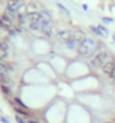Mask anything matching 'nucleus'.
I'll use <instances>...</instances> for the list:
<instances>
[{"instance_id":"obj_1","label":"nucleus","mask_w":115,"mask_h":123,"mask_svg":"<svg viewBox=\"0 0 115 123\" xmlns=\"http://www.w3.org/2000/svg\"><path fill=\"white\" fill-rule=\"evenodd\" d=\"M96 50V43L94 42L92 38L86 37L80 44L78 45V53L79 55L84 56V57H89L92 55V53Z\"/></svg>"},{"instance_id":"obj_2","label":"nucleus","mask_w":115,"mask_h":123,"mask_svg":"<svg viewBox=\"0 0 115 123\" xmlns=\"http://www.w3.org/2000/svg\"><path fill=\"white\" fill-rule=\"evenodd\" d=\"M108 58L109 56L108 54L106 52H100L98 53L97 55H96V57L94 59H92V62H90V64L94 66V67H103L104 65L108 62Z\"/></svg>"},{"instance_id":"obj_3","label":"nucleus","mask_w":115,"mask_h":123,"mask_svg":"<svg viewBox=\"0 0 115 123\" xmlns=\"http://www.w3.org/2000/svg\"><path fill=\"white\" fill-rule=\"evenodd\" d=\"M41 30L45 35L52 36L53 35V25L51 20H42L41 21Z\"/></svg>"},{"instance_id":"obj_4","label":"nucleus","mask_w":115,"mask_h":123,"mask_svg":"<svg viewBox=\"0 0 115 123\" xmlns=\"http://www.w3.org/2000/svg\"><path fill=\"white\" fill-rule=\"evenodd\" d=\"M72 36H73V34L70 30H60L58 32V39L64 43H67L69 39L72 38Z\"/></svg>"},{"instance_id":"obj_5","label":"nucleus","mask_w":115,"mask_h":123,"mask_svg":"<svg viewBox=\"0 0 115 123\" xmlns=\"http://www.w3.org/2000/svg\"><path fill=\"white\" fill-rule=\"evenodd\" d=\"M27 20L30 21V25L41 23V15L37 12H30L27 13Z\"/></svg>"},{"instance_id":"obj_6","label":"nucleus","mask_w":115,"mask_h":123,"mask_svg":"<svg viewBox=\"0 0 115 123\" xmlns=\"http://www.w3.org/2000/svg\"><path fill=\"white\" fill-rule=\"evenodd\" d=\"M114 66H115V61H113V59L112 61H108L104 66H103V72L109 76L111 73H112V71H113V68H114Z\"/></svg>"},{"instance_id":"obj_7","label":"nucleus","mask_w":115,"mask_h":123,"mask_svg":"<svg viewBox=\"0 0 115 123\" xmlns=\"http://www.w3.org/2000/svg\"><path fill=\"white\" fill-rule=\"evenodd\" d=\"M23 3V0H9L8 2V9L9 10H13V11H16V9L19 8V6Z\"/></svg>"},{"instance_id":"obj_8","label":"nucleus","mask_w":115,"mask_h":123,"mask_svg":"<svg viewBox=\"0 0 115 123\" xmlns=\"http://www.w3.org/2000/svg\"><path fill=\"white\" fill-rule=\"evenodd\" d=\"M0 21H1V24L3 25V27L6 28L7 30H10L11 29V25H13V21L8 18V17H6L5 15H3L1 18H0Z\"/></svg>"},{"instance_id":"obj_9","label":"nucleus","mask_w":115,"mask_h":123,"mask_svg":"<svg viewBox=\"0 0 115 123\" xmlns=\"http://www.w3.org/2000/svg\"><path fill=\"white\" fill-rule=\"evenodd\" d=\"M0 83H1V86H6V87H11V84H13L11 80L8 78L7 76H1L0 77Z\"/></svg>"},{"instance_id":"obj_10","label":"nucleus","mask_w":115,"mask_h":123,"mask_svg":"<svg viewBox=\"0 0 115 123\" xmlns=\"http://www.w3.org/2000/svg\"><path fill=\"white\" fill-rule=\"evenodd\" d=\"M7 48H8V47H7L6 44L0 40V59H2V58H5V57H6V55H7Z\"/></svg>"},{"instance_id":"obj_11","label":"nucleus","mask_w":115,"mask_h":123,"mask_svg":"<svg viewBox=\"0 0 115 123\" xmlns=\"http://www.w3.org/2000/svg\"><path fill=\"white\" fill-rule=\"evenodd\" d=\"M97 28H98V36H100V37H103V38H106V37L108 36V30L106 29L104 26L98 25Z\"/></svg>"},{"instance_id":"obj_12","label":"nucleus","mask_w":115,"mask_h":123,"mask_svg":"<svg viewBox=\"0 0 115 123\" xmlns=\"http://www.w3.org/2000/svg\"><path fill=\"white\" fill-rule=\"evenodd\" d=\"M72 37H73V39H75L77 43L79 42V44H80V43H81L82 40L86 38V37H85V34H84V32H81V31H76L75 34H73Z\"/></svg>"},{"instance_id":"obj_13","label":"nucleus","mask_w":115,"mask_h":123,"mask_svg":"<svg viewBox=\"0 0 115 123\" xmlns=\"http://www.w3.org/2000/svg\"><path fill=\"white\" fill-rule=\"evenodd\" d=\"M8 74V69H7V66L0 64V77L1 76H7Z\"/></svg>"},{"instance_id":"obj_14","label":"nucleus","mask_w":115,"mask_h":123,"mask_svg":"<svg viewBox=\"0 0 115 123\" xmlns=\"http://www.w3.org/2000/svg\"><path fill=\"white\" fill-rule=\"evenodd\" d=\"M66 44H67V46H68L70 49H73V48H75V46H76V44H77V42L75 40V39H73V37H72V38L69 39V40H68Z\"/></svg>"},{"instance_id":"obj_15","label":"nucleus","mask_w":115,"mask_h":123,"mask_svg":"<svg viewBox=\"0 0 115 123\" xmlns=\"http://www.w3.org/2000/svg\"><path fill=\"white\" fill-rule=\"evenodd\" d=\"M15 104H16V105H18L19 107H22V109H24V110H27V109H28V107H27L26 105H25V104H24L23 102L18 98V97H16V98H15Z\"/></svg>"},{"instance_id":"obj_16","label":"nucleus","mask_w":115,"mask_h":123,"mask_svg":"<svg viewBox=\"0 0 115 123\" xmlns=\"http://www.w3.org/2000/svg\"><path fill=\"white\" fill-rule=\"evenodd\" d=\"M1 90H2L3 94L5 95H7V96H11V90H10V87H6V86H1Z\"/></svg>"},{"instance_id":"obj_17","label":"nucleus","mask_w":115,"mask_h":123,"mask_svg":"<svg viewBox=\"0 0 115 123\" xmlns=\"http://www.w3.org/2000/svg\"><path fill=\"white\" fill-rule=\"evenodd\" d=\"M26 19H27L26 13H22V15H19V23L22 24V25H24V24L26 23Z\"/></svg>"},{"instance_id":"obj_18","label":"nucleus","mask_w":115,"mask_h":123,"mask_svg":"<svg viewBox=\"0 0 115 123\" xmlns=\"http://www.w3.org/2000/svg\"><path fill=\"white\" fill-rule=\"evenodd\" d=\"M15 120L17 121V123H27L26 121L24 120L23 117H20L19 115H16V117H15Z\"/></svg>"},{"instance_id":"obj_19","label":"nucleus","mask_w":115,"mask_h":123,"mask_svg":"<svg viewBox=\"0 0 115 123\" xmlns=\"http://www.w3.org/2000/svg\"><path fill=\"white\" fill-rule=\"evenodd\" d=\"M58 7H59V8H60V9H61V10H63V11H64V12H66L67 13V15H69V10H68V9H67V8H66V7H64V6H62V5H61V3H58Z\"/></svg>"},{"instance_id":"obj_20","label":"nucleus","mask_w":115,"mask_h":123,"mask_svg":"<svg viewBox=\"0 0 115 123\" xmlns=\"http://www.w3.org/2000/svg\"><path fill=\"white\" fill-rule=\"evenodd\" d=\"M103 21H104V23H113V18H109V17H103Z\"/></svg>"},{"instance_id":"obj_21","label":"nucleus","mask_w":115,"mask_h":123,"mask_svg":"<svg viewBox=\"0 0 115 123\" xmlns=\"http://www.w3.org/2000/svg\"><path fill=\"white\" fill-rule=\"evenodd\" d=\"M109 77L112 78V80H115V66H114V68H113V71H112V73H111V75H109Z\"/></svg>"},{"instance_id":"obj_22","label":"nucleus","mask_w":115,"mask_h":123,"mask_svg":"<svg viewBox=\"0 0 115 123\" xmlns=\"http://www.w3.org/2000/svg\"><path fill=\"white\" fill-rule=\"evenodd\" d=\"M5 30H7V29L5 28V27H3V25L1 24V21H0V34H2V32L5 31Z\"/></svg>"},{"instance_id":"obj_23","label":"nucleus","mask_w":115,"mask_h":123,"mask_svg":"<svg viewBox=\"0 0 115 123\" xmlns=\"http://www.w3.org/2000/svg\"><path fill=\"white\" fill-rule=\"evenodd\" d=\"M0 120L2 121V122H3V123H9V121L7 120L6 117H0Z\"/></svg>"},{"instance_id":"obj_24","label":"nucleus","mask_w":115,"mask_h":123,"mask_svg":"<svg viewBox=\"0 0 115 123\" xmlns=\"http://www.w3.org/2000/svg\"><path fill=\"white\" fill-rule=\"evenodd\" d=\"M28 123H38V122H37V121H34V120H30Z\"/></svg>"},{"instance_id":"obj_25","label":"nucleus","mask_w":115,"mask_h":123,"mask_svg":"<svg viewBox=\"0 0 115 123\" xmlns=\"http://www.w3.org/2000/svg\"><path fill=\"white\" fill-rule=\"evenodd\" d=\"M113 40H114V42H115V34H114V35H113Z\"/></svg>"},{"instance_id":"obj_26","label":"nucleus","mask_w":115,"mask_h":123,"mask_svg":"<svg viewBox=\"0 0 115 123\" xmlns=\"http://www.w3.org/2000/svg\"><path fill=\"white\" fill-rule=\"evenodd\" d=\"M113 81H114V82H113V84H114V85H115V80H113Z\"/></svg>"},{"instance_id":"obj_27","label":"nucleus","mask_w":115,"mask_h":123,"mask_svg":"<svg viewBox=\"0 0 115 123\" xmlns=\"http://www.w3.org/2000/svg\"><path fill=\"white\" fill-rule=\"evenodd\" d=\"M107 123H109V122H107Z\"/></svg>"}]
</instances>
